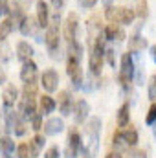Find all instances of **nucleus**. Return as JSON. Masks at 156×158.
<instances>
[{
    "label": "nucleus",
    "mask_w": 156,
    "mask_h": 158,
    "mask_svg": "<svg viewBox=\"0 0 156 158\" xmlns=\"http://www.w3.org/2000/svg\"><path fill=\"white\" fill-rule=\"evenodd\" d=\"M99 131H101V119L99 118L88 119V123H86V136H84V142H81L84 158H94L97 155V149H99Z\"/></svg>",
    "instance_id": "f257e3e1"
},
{
    "label": "nucleus",
    "mask_w": 156,
    "mask_h": 158,
    "mask_svg": "<svg viewBox=\"0 0 156 158\" xmlns=\"http://www.w3.org/2000/svg\"><path fill=\"white\" fill-rule=\"evenodd\" d=\"M132 76H134V61H132V55L129 52V53H123L121 55V68H119V85L125 90L130 88Z\"/></svg>",
    "instance_id": "f03ea898"
},
{
    "label": "nucleus",
    "mask_w": 156,
    "mask_h": 158,
    "mask_svg": "<svg viewBox=\"0 0 156 158\" xmlns=\"http://www.w3.org/2000/svg\"><path fill=\"white\" fill-rule=\"evenodd\" d=\"M44 42H46V46H48L50 52H55V50L59 48V42H61V35H59V13L55 15L53 22L46 26Z\"/></svg>",
    "instance_id": "7ed1b4c3"
},
{
    "label": "nucleus",
    "mask_w": 156,
    "mask_h": 158,
    "mask_svg": "<svg viewBox=\"0 0 156 158\" xmlns=\"http://www.w3.org/2000/svg\"><path fill=\"white\" fill-rule=\"evenodd\" d=\"M66 74L68 77L72 79L74 83V88H81L83 85V68H81V63L74 57H68V63H66Z\"/></svg>",
    "instance_id": "20e7f679"
},
{
    "label": "nucleus",
    "mask_w": 156,
    "mask_h": 158,
    "mask_svg": "<svg viewBox=\"0 0 156 158\" xmlns=\"http://www.w3.org/2000/svg\"><path fill=\"white\" fill-rule=\"evenodd\" d=\"M6 123H7V129H11L17 136H24V134H26V121L22 119L20 114H17V112H7V114H6Z\"/></svg>",
    "instance_id": "39448f33"
},
{
    "label": "nucleus",
    "mask_w": 156,
    "mask_h": 158,
    "mask_svg": "<svg viewBox=\"0 0 156 158\" xmlns=\"http://www.w3.org/2000/svg\"><path fill=\"white\" fill-rule=\"evenodd\" d=\"M77 30H79V17L77 13H70L64 20V39L68 42H74L77 39Z\"/></svg>",
    "instance_id": "423d86ee"
},
{
    "label": "nucleus",
    "mask_w": 156,
    "mask_h": 158,
    "mask_svg": "<svg viewBox=\"0 0 156 158\" xmlns=\"http://www.w3.org/2000/svg\"><path fill=\"white\" fill-rule=\"evenodd\" d=\"M55 103H57V107H59V110H61L63 116H70V114H72V110H74V101H72V98H70V92L61 90Z\"/></svg>",
    "instance_id": "0eeeda50"
},
{
    "label": "nucleus",
    "mask_w": 156,
    "mask_h": 158,
    "mask_svg": "<svg viewBox=\"0 0 156 158\" xmlns=\"http://www.w3.org/2000/svg\"><path fill=\"white\" fill-rule=\"evenodd\" d=\"M39 22H37V19L35 17H22V20H20V33L22 35H26V37H33V35H37V31H39Z\"/></svg>",
    "instance_id": "6e6552de"
},
{
    "label": "nucleus",
    "mask_w": 156,
    "mask_h": 158,
    "mask_svg": "<svg viewBox=\"0 0 156 158\" xmlns=\"http://www.w3.org/2000/svg\"><path fill=\"white\" fill-rule=\"evenodd\" d=\"M40 83H42V86H44L46 92H55L57 85H59V74L55 70H46L40 76Z\"/></svg>",
    "instance_id": "1a4fd4ad"
},
{
    "label": "nucleus",
    "mask_w": 156,
    "mask_h": 158,
    "mask_svg": "<svg viewBox=\"0 0 156 158\" xmlns=\"http://www.w3.org/2000/svg\"><path fill=\"white\" fill-rule=\"evenodd\" d=\"M81 147V136L77 131H70L68 134V145H66V158H76Z\"/></svg>",
    "instance_id": "9d476101"
},
{
    "label": "nucleus",
    "mask_w": 156,
    "mask_h": 158,
    "mask_svg": "<svg viewBox=\"0 0 156 158\" xmlns=\"http://www.w3.org/2000/svg\"><path fill=\"white\" fill-rule=\"evenodd\" d=\"M20 79H22L24 83L37 79V64H35L31 59L24 61V64H22V68H20Z\"/></svg>",
    "instance_id": "9b49d317"
},
{
    "label": "nucleus",
    "mask_w": 156,
    "mask_h": 158,
    "mask_svg": "<svg viewBox=\"0 0 156 158\" xmlns=\"http://www.w3.org/2000/svg\"><path fill=\"white\" fill-rule=\"evenodd\" d=\"M17 98H18V90L13 86V85H7L2 92V103L6 109H11L15 103H17Z\"/></svg>",
    "instance_id": "f8f14e48"
},
{
    "label": "nucleus",
    "mask_w": 156,
    "mask_h": 158,
    "mask_svg": "<svg viewBox=\"0 0 156 158\" xmlns=\"http://www.w3.org/2000/svg\"><path fill=\"white\" fill-rule=\"evenodd\" d=\"M37 22L40 28H46L50 24V9L44 0H37Z\"/></svg>",
    "instance_id": "ddd939ff"
},
{
    "label": "nucleus",
    "mask_w": 156,
    "mask_h": 158,
    "mask_svg": "<svg viewBox=\"0 0 156 158\" xmlns=\"http://www.w3.org/2000/svg\"><path fill=\"white\" fill-rule=\"evenodd\" d=\"M64 131V123L61 118H50L46 123H44V132L48 136H53V134H59Z\"/></svg>",
    "instance_id": "4468645a"
},
{
    "label": "nucleus",
    "mask_w": 156,
    "mask_h": 158,
    "mask_svg": "<svg viewBox=\"0 0 156 158\" xmlns=\"http://www.w3.org/2000/svg\"><path fill=\"white\" fill-rule=\"evenodd\" d=\"M88 110H90V107H88V103L84 101V99H79L77 103L74 105V116H76V121L77 123H83V121H86V116H88Z\"/></svg>",
    "instance_id": "2eb2a0df"
},
{
    "label": "nucleus",
    "mask_w": 156,
    "mask_h": 158,
    "mask_svg": "<svg viewBox=\"0 0 156 158\" xmlns=\"http://www.w3.org/2000/svg\"><path fill=\"white\" fill-rule=\"evenodd\" d=\"M35 112H37V109H35V99H31V98H24V99L20 101V116H22V118L31 119Z\"/></svg>",
    "instance_id": "dca6fc26"
},
{
    "label": "nucleus",
    "mask_w": 156,
    "mask_h": 158,
    "mask_svg": "<svg viewBox=\"0 0 156 158\" xmlns=\"http://www.w3.org/2000/svg\"><path fill=\"white\" fill-rule=\"evenodd\" d=\"M103 37L107 40H123L125 39V31L121 28H117L116 24H109L105 30H103Z\"/></svg>",
    "instance_id": "f3484780"
},
{
    "label": "nucleus",
    "mask_w": 156,
    "mask_h": 158,
    "mask_svg": "<svg viewBox=\"0 0 156 158\" xmlns=\"http://www.w3.org/2000/svg\"><path fill=\"white\" fill-rule=\"evenodd\" d=\"M17 57H18L20 61L31 59V57H33V46L28 44L26 40H20V42L17 44Z\"/></svg>",
    "instance_id": "a211bd4d"
},
{
    "label": "nucleus",
    "mask_w": 156,
    "mask_h": 158,
    "mask_svg": "<svg viewBox=\"0 0 156 158\" xmlns=\"http://www.w3.org/2000/svg\"><path fill=\"white\" fill-rule=\"evenodd\" d=\"M145 48H147V39H145V37H142V35L130 37V40H129V52L140 53V52H143Z\"/></svg>",
    "instance_id": "6ab92c4d"
},
{
    "label": "nucleus",
    "mask_w": 156,
    "mask_h": 158,
    "mask_svg": "<svg viewBox=\"0 0 156 158\" xmlns=\"http://www.w3.org/2000/svg\"><path fill=\"white\" fill-rule=\"evenodd\" d=\"M39 105H40V114H50V112H53V110H55V107H57L55 99H53L51 96H48V94L40 96Z\"/></svg>",
    "instance_id": "aec40b11"
},
{
    "label": "nucleus",
    "mask_w": 156,
    "mask_h": 158,
    "mask_svg": "<svg viewBox=\"0 0 156 158\" xmlns=\"http://www.w3.org/2000/svg\"><path fill=\"white\" fill-rule=\"evenodd\" d=\"M30 145V151H31V156H39L40 151H42V147L46 145V138L42 136V134H37V136H33V140L28 143Z\"/></svg>",
    "instance_id": "412c9836"
},
{
    "label": "nucleus",
    "mask_w": 156,
    "mask_h": 158,
    "mask_svg": "<svg viewBox=\"0 0 156 158\" xmlns=\"http://www.w3.org/2000/svg\"><path fill=\"white\" fill-rule=\"evenodd\" d=\"M130 107L129 103H123L121 109L117 110V127H127L129 125V119H130Z\"/></svg>",
    "instance_id": "4be33fe9"
},
{
    "label": "nucleus",
    "mask_w": 156,
    "mask_h": 158,
    "mask_svg": "<svg viewBox=\"0 0 156 158\" xmlns=\"http://www.w3.org/2000/svg\"><path fill=\"white\" fill-rule=\"evenodd\" d=\"M121 134H123V140H125L127 147H134V145L138 143V131L132 129V125H130V129L121 131Z\"/></svg>",
    "instance_id": "5701e85b"
},
{
    "label": "nucleus",
    "mask_w": 156,
    "mask_h": 158,
    "mask_svg": "<svg viewBox=\"0 0 156 158\" xmlns=\"http://www.w3.org/2000/svg\"><path fill=\"white\" fill-rule=\"evenodd\" d=\"M0 151L4 153V156H11L15 151V142L9 136H2L0 138Z\"/></svg>",
    "instance_id": "b1692460"
},
{
    "label": "nucleus",
    "mask_w": 156,
    "mask_h": 158,
    "mask_svg": "<svg viewBox=\"0 0 156 158\" xmlns=\"http://www.w3.org/2000/svg\"><path fill=\"white\" fill-rule=\"evenodd\" d=\"M13 19L11 17H7V19H4L2 22H0V40H6L9 37V33L13 31Z\"/></svg>",
    "instance_id": "393cba45"
},
{
    "label": "nucleus",
    "mask_w": 156,
    "mask_h": 158,
    "mask_svg": "<svg viewBox=\"0 0 156 158\" xmlns=\"http://www.w3.org/2000/svg\"><path fill=\"white\" fill-rule=\"evenodd\" d=\"M134 17H136L134 9H130V7H119V24H125V26L132 24Z\"/></svg>",
    "instance_id": "a878e982"
},
{
    "label": "nucleus",
    "mask_w": 156,
    "mask_h": 158,
    "mask_svg": "<svg viewBox=\"0 0 156 158\" xmlns=\"http://www.w3.org/2000/svg\"><path fill=\"white\" fill-rule=\"evenodd\" d=\"M37 90H39L37 81H28V83H24V98H31V99H35Z\"/></svg>",
    "instance_id": "bb28decb"
},
{
    "label": "nucleus",
    "mask_w": 156,
    "mask_h": 158,
    "mask_svg": "<svg viewBox=\"0 0 156 158\" xmlns=\"http://www.w3.org/2000/svg\"><path fill=\"white\" fill-rule=\"evenodd\" d=\"M105 17H107V20H109L110 24H119V7H114V6L107 7Z\"/></svg>",
    "instance_id": "cd10ccee"
},
{
    "label": "nucleus",
    "mask_w": 156,
    "mask_h": 158,
    "mask_svg": "<svg viewBox=\"0 0 156 158\" xmlns=\"http://www.w3.org/2000/svg\"><path fill=\"white\" fill-rule=\"evenodd\" d=\"M70 57H74L77 61H81V57H83V46L79 44L77 40L70 42Z\"/></svg>",
    "instance_id": "c85d7f7f"
},
{
    "label": "nucleus",
    "mask_w": 156,
    "mask_h": 158,
    "mask_svg": "<svg viewBox=\"0 0 156 158\" xmlns=\"http://www.w3.org/2000/svg\"><path fill=\"white\" fill-rule=\"evenodd\" d=\"M140 19H145L147 15H149V4H147V0H140L138 2V7H136V11H134Z\"/></svg>",
    "instance_id": "c756f323"
},
{
    "label": "nucleus",
    "mask_w": 156,
    "mask_h": 158,
    "mask_svg": "<svg viewBox=\"0 0 156 158\" xmlns=\"http://www.w3.org/2000/svg\"><path fill=\"white\" fill-rule=\"evenodd\" d=\"M112 143H114V147H116L117 151H121V149H127V143H125V140H123V134H121V131H116V132H114Z\"/></svg>",
    "instance_id": "7c9ffc66"
},
{
    "label": "nucleus",
    "mask_w": 156,
    "mask_h": 158,
    "mask_svg": "<svg viewBox=\"0 0 156 158\" xmlns=\"http://www.w3.org/2000/svg\"><path fill=\"white\" fill-rule=\"evenodd\" d=\"M17 153H18V158H31V151L28 143H20L17 147Z\"/></svg>",
    "instance_id": "2f4dec72"
},
{
    "label": "nucleus",
    "mask_w": 156,
    "mask_h": 158,
    "mask_svg": "<svg viewBox=\"0 0 156 158\" xmlns=\"http://www.w3.org/2000/svg\"><path fill=\"white\" fill-rule=\"evenodd\" d=\"M9 11L13 13V17H11V19H13V22L22 20V17H24V15H22V7H20L18 4H13V7H9Z\"/></svg>",
    "instance_id": "473e14b6"
},
{
    "label": "nucleus",
    "mask_w": 156,
    "mask_h": 158,
    "mask_svg": "<svg viewBox=\"0 0 156 158\" xmlns=\"http://www.w3.org/2000/svg\"><path fill=\"white\" fill-rule=\"evenodd\" d=\"M31 125H33V131H40V129H42V114H40V112H35V114H33Z\"/></svg>",
    "instance_id": "72a5a7b5"
},
{
    "label": "nucleus",
    "mask_w": 156,
    "mask_h": 158,
    "mask_svg": "<svg viewBox=\"0 0 156 158\" xmlns=\"http://www.w3.org/2000/svg\"><path fill=\"white\" fill-rule=\"evenodd\" d=\"M145 121H147V125H153L156 121V103H153L151 105V109H149V112H147V118H145Z\"/></svg>",
    "instance_id": "f704fd0d"
},
{
    "label": "nucleus",
    "mask_w": 156,
    "mask_h": 158,
    "mask_svg": "<svg viewBox=\"0 0 156 158\" xmlns=\"http://www.w3.org/2000/svg\"><path fill=\"white\" fill-rule=\"evenodd\" d=\"M59 156H61V153H59V147H57V145L50 147V149L46 151V155H44V158H59Z\"/></svg>",
    "instance_id": "c9c22d12"
},
{
    "label": "nucleus",
    "mask_w": 156,
    "mask_h": 158,
    "mask_svg": "<svg viewBox=\"0 0 156 158\" xmlns=\"http://www.w3.org/2000/svg\"><path fill=\"white\" fill-rule=\"evenodd\" d=\"M149 98L151 99H156V76L151 77V83H149Z\"/></svg>",
    "instance_id": "e433bc0d"
},
{
    "label": "nucleus",
    "mask_w": 156,
    "mask_h": 158,
    "mask_svg": "<svg viewBox=\"0 0 156 158\" xmlns=\"http://www.w3.org/2000/svg\"><path fill=\"white\" fill-rule=\"evenodd\" d=\"M114 53H116L114 50H107V53H105V55H107V61H109L110 66H116V57H114Z\"/></svg>",
    "instance_id": "4c0bfd02"
},
{
    "label": "nucleus",
    "mask_w": 156,
    "mask_h": 158,
    "mask_svg": "<svg viewBox=\"0 0 156 158\" xmlns=\"http://www.w3.org/2000/svg\"><path fill=\"white\" fill-rule=\"evenodd\" d=\"M96 4H97V0H79V6H81V7H86V9L94 7Z\"/></svg>",
    "instance_id": "58836bf2"
},
{
    "label": "nucleus",
    "mask_w": 156,
    "mask_h": 158,
    "mask_svg": "<svg viewBox=\"0 0 156 158\" xmlns=\"http://www.w3.org/2000/svg\"><path fill=\"white\" fill-rule=\"evenodd\" d=\"M9 11V4L7 0H0V15H6Z\"/></svg>",
    "instance_id": "ea45409f"
},
{
    "label": "nucleus",
    "mask_w": 156,
    "mask_h": 158,
    "mask_svg": "<svg viewBox=\"0 0 156 158\" xmlns=\"http://www.w3.org/2000/svg\"><path fill=\"white\" fill-rule=\"evenodd\" d=\"M51 6L59 11V9H63V6H64V0H51Z\"/></svg>",
    "instance_id": "a19ab883"
},
{
    "label": "nucleus",
    "mask_w": 156,
    "mask_h": 158,
    "mask_svg": "<svg viewBox=\"0 0 156 158\" xmlns=\"http://www.w3.org/2000/svg\"><path fill=\"white\" fill-rule=\"evenodd\" d=\"M105 158H123V156H121V153H119V151H112V153H109Z\"/></svg>",
    "instance_id": "79ce46f5"
},
{
    "label": "nucleus",
    "mask_w": 156,
    "mask_h": 158,
    "mask_svg": "<svg viewBox=\"0 0 156 158\" xmlns=\"http://www.w3.org/2000/svg\"><path fill=\"white\" fill-rule=\"evenodd\" d=\"M130 158H145V153H143V151H134V153L130 155Z\"/></svg>",
    "instance_id": "37998d69"
},
{
    "label": "nucleus",
    "mask_w": 156,
    "mask_h": 158,
    "mask_svg": "<svg viewBox=\"0 0 156 158\" xmlns=\"http://www.w3.org/2000/svg\"><path fill=\"white\" fill-rule=\"evenodd\" d=\"M4 81H6V74H4V70L0 68V85H2Z\"/></svg>",
    "instance_id": "c03bdc74"
},
{
    "label": "nucleus",
    "mask_w": 156,
    "mask_h": 158,
    "mask_svg": "<svg viewBox=\"0 0 156 158\" xmlns=\"http://www.w3.org/2000/svg\"><path fill=\"white\" fill-rule=\"evenodd\" d=\"M153 53H154V59H156V46L153 48Z\"/></svg>",
    "instance_id": "a18cd8bd"
},
{
    "label": "nucleus",
    "mask_w": 156,
    "mask_h": 158,
    "mask_svg": "<svg viewBox=\"0 0 156 158\" xmlns=\"http://www.w3.org/2000/svg\"><path fill=\"white\" fill-rule=\"evenodd\" d=\"M4 158H11V156H4Z\"/></svg>",
    "instance_id": "49530a36"
}]
</instances>
